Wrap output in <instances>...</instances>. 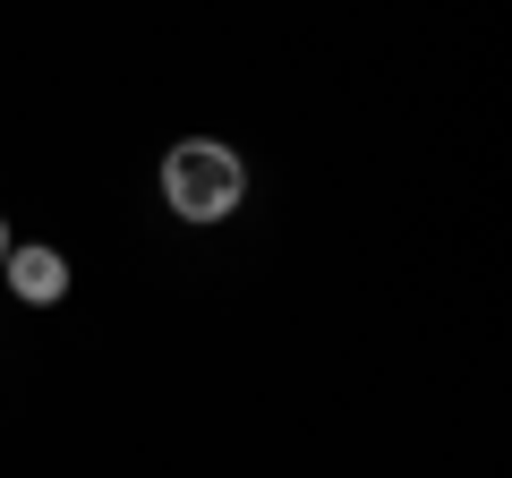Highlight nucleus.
I'll use <instances>...</instances> for the list:
<instances>
[{"mask_svg": "<svg viewBox=\"0 0 512 478\" xmlns=\"http://www.w3.org/2000/svg\"><path fill=\"white\" fill-rule=\"evenodd\" d=\"M163 205L180 222H231L239 205H248V163H239V146H222V137H180V146L163 154Z\"/></svg>", "mask_w": 512, "mask_h": 478, "instance_id": "nucleus-1", "label": "nucleus"}, {"mask_svg": "<svg viewBox=\"0 0 512 478\" xmlns=\"http://www.w3.org/2000/svg\"><path fill=\"white\" fill-rule=\"evenodd\" d=\"M0 274H9V291H18L26 308H60V299H69V257L43 248V239H18V248L0 257Z\"/></svg>", "mask_w": 512, "mask_h": 478, "instance_id": "nucleus-2", "label": "nucleus"}, {"mask_svg": "<svg viewBox=\"0 0 512 478\" xmlns=\"http://www.w3.org/2000/svg\"><path fill=\"white\" fill-rule=\"evenodd\" d=\"M9 248H18V239H9V214H0V257H9Z\"/></svg>", "mask_w": 512, "mask_h": 478, "instance_id": "nucleus-3", "label": "nucleus"}]
</instances>
